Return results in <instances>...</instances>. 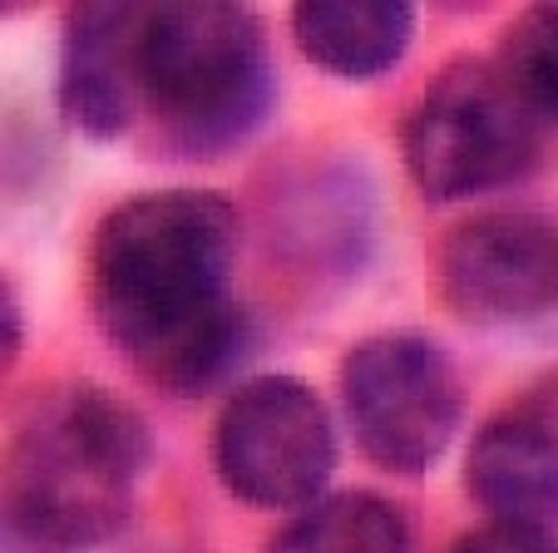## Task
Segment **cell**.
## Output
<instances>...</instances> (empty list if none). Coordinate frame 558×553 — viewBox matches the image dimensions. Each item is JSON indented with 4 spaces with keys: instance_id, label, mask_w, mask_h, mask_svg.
<instances>
[{
    "instance_id": "cell-13",
    "label": "cell",
    "mask_w": 558,
    "mask_h": 553,
    "mask_svg": "<svg viewBox=\"0 0 558 553\" xmlns=\"http://www.w3.org/2000/svg\"><path fill=\"white\" fill-rule=\"evenodd\" d=\"M450 553H558V533L529 529V524H485L464 533Z\"/></svg>"
},
{
    "instance_id": "cell-5",
    "label": "cell",
    "mask_w": 558,
    "mask_h": 553,
    "mask_svg": "<svg viewBox=\"0 0 558 553\" xmlns=\"http://www.w3.org/2000/svg\"><path fill=\"white\" fill-rule=\"evenodd\" d=\"M341 406L361 455L390 474H425L464 420L450 351L421 332H380L341 361Z\"/></svg>"
},
{
    "instance_id": "cell-9",
    "label": "cell",
    "mask_w": 558,
    "mask_h": 553,
    "mask_svg": "<svg viewBox=\"0 0 558 553\" xmlns=\"http://www.w3.org/2000/svg\"><path fill=\"white\" fill-rule=\"evenodd\" d=\"M464 490L495 524L558 529V430L538 416H499L470 440Z\"/></svg>"
},
{
    "instance_id": "cell-11",
    "label": "cell",
    "mask_w": 558,
    "mask_h": 553,
    "mask_svg": "<svg viewBox=\"0 0 558 553\" xmlns=\"http://www.w3.org/2000/svg\"><path fill=\"white\" fill-rule=\"evenodd\" d=\"M267 553H415V533L401 504L351 490L302 509Z\"/></svg>"
},
{
    "instance_id": "cell-2",
    "label": "cell",
    "mask_w": 558,
    "mask_h": 553,
    "mask_svg": "<svg viewBox=\"0 0 558 553\" xmlns=\"http://www.w3.org/2000/svg\"><path fill=\"white\" fill-rule=\"evenodd\" d=\"M154 430L105 386H64L25 416L5 455V524L35 553H85L134 514Z\"/></svg>"
},
{
    "instance_id": "cell-6",
    "label": "cell",
    "mask_w": 558,
    "mask_h": 553,
    "mask_svg": "<svg viewBox=\"0 0 558 553\" xmlns=\"http://www.w3.org/2000/svg\"><path fill=\"white\" fill-rule=\"evenodd\" d=\"M213 465L243 504L312 509L337 470V435L322 396L296 376L247 381L213 425Z\"/></svg>"
},
{
    "instance_id": "cell-10",
    "label": "cell",
    "mask_w": 558,
    "mask_h": 553,
    "mask_svg": "<svg viewBox=\"0 0 558 553\" xmlns=\"http://www.w3.org/2000/svg\"><path fill=\"white\" fill-rule=\"evenodd\" d=\"M296 50L337 80H380L415 40V5L401 0H306L292 15Z\"/></svg>"
},
{
    "instance_id": "cell-7",
    "label": "cell",
    "mask_w": 558,
    "mask_h": 553,
    "mask_svg": "<svg viewBox=\"0 0 558 553\" xmlns=\"http://www.w3.org/2000/svg\"><path fill=\"white\" fill-rule=\"evenodd\" d=\"M430 272L460 322H538L558 312V228L534 213H474L440 232Z\"/></svg>"
},
{
    "instance_id": "cell-8",
    "label": "cell",
    "mask_w": 558,
    "mask_h": 553,
    "mask_svg": "<svg viewBox=\"0 0 558 553\" xmlns=\"http://www.w3.org/2000/svg\"><path fill=\"white\" fill-rule=\"evenodd\" d=\"M148 5H80L60 35V109L85 139H124L138 109V40Z\"/></svg>"
},
{
    "instance_id": "cell-1",
    "label": "cell",
    "mask_w": 558,
    "mask_h": 553,
    "mask_svg": "<svg viewBox=\"0 0 558 553\" xmlns=\"http://www.w3.org/2000/svg\"><path fill=\"white\" fill-rule=\"evenodd\" d=\"M232 262L238 213L222 193H138L109 208L89 238V312L148 386L198 396L228 376L247 346Z\"/></svg>"
},
{
    "instance_id": "cell-12",
    "label": "cell",
    "mask_w": 558,
    "mask_h": 553,
    "mask_svg": "<svg viewBox=\"0 0 558 553\" xmlns=\"http://www.w3.org/2000/svg\"><path fill=\"white\" fill-rule=\"evenodd\" d=\"M499 70L514 80V89L529 99L538 119L558 124V5L524 11L509 25Z\"/></svg>"
},
{
    "instance_id": "cell-3",
    "label": "cell",
    "mask_w": 558,
    "mask_h": 553,
    "mask_svg": "<svg viewBox=\"0 0 558 553\" xmlns=\"http://www.w3.org/2000/svg\"><path fill=\"white\" fill-rule=\"evenodd\" d=\"M138 99L173 154L213 158L263 129L277 70L263 21L243 5H148L138 40Z\"/></svg>"
},
{
    "instance_id": "cell-4",
    "label": "cell",
    "mask_w": 558,
    "mask_h": 553,
    "mask_svg": "<svg viewBox=\"0 0 558 553\" xmlns=\"http://www.w3.org/2000/svg\"><path fill=\"white\" fill-rule=\"evenodd\" d=\"M405 164L430 203H460L524 178L544 154V119L499 64L454 60L405 119Z\"/></svg>"
}]
</instances>
